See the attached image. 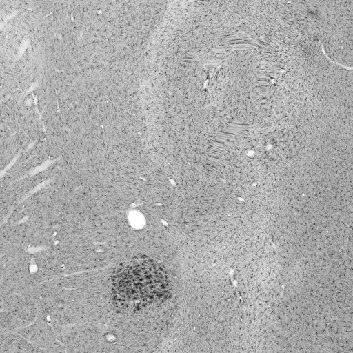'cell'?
Here are the masks:
<instances>
[{"label":"cell","instance_id":"2","mask_svg":"<svg viewBox=\"0 0 353 353\" xmlns=\"http://www.w3.org/2000/svg\"><path fill=\"white\" fill-rule=\"evenodd\" d=\"M25 103L27 107H32L34 105V99L32 96H29L26 98Z\"/></svg>","mask_w":353,"mask_h":353},{"label":"cell","instance_id":"1","mask_svg":"<svg viewBox=\"0 0 353 353\" xmlns=\"http://www.w3.org/2000/svg\"><path fill=\"white\" fill-rule=\"evenodd\" d=\"M111 280L114 303L122 310L141 309L165 299L170 291L166 272L145 257L121 265Z\"/></svg>","mask_w":353,"mask_h":353}]
</instances>
